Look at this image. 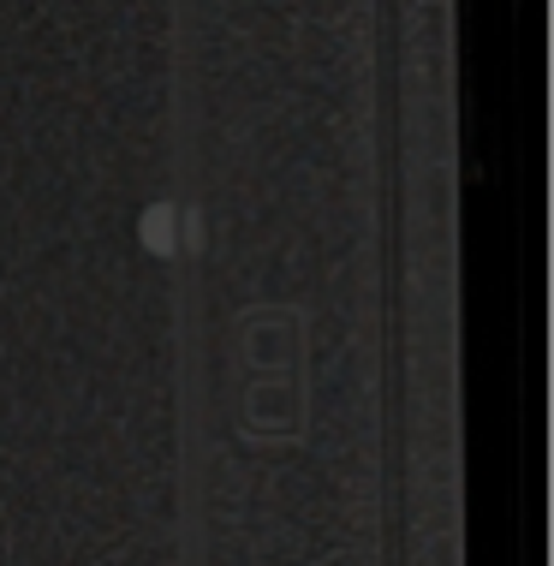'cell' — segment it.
Returning a JSON list of instances; mask_svg holds the SVG:
<instances>
[{"label":"cell","instance_id":"cell-1","mask_svg":"<svg viewBox=\"0 0 554 566\" xmlns=\"http://www.w3.org/2000/svg\"><path fill=\"white\" fill-rule=\"evenodd\" d=\"M137 233H144V244H149L156 256H174V251H179V233H185V216H179L174 203H149Z\"/></svg>","mask_w":554,"mask_h":566}]
</instances>
